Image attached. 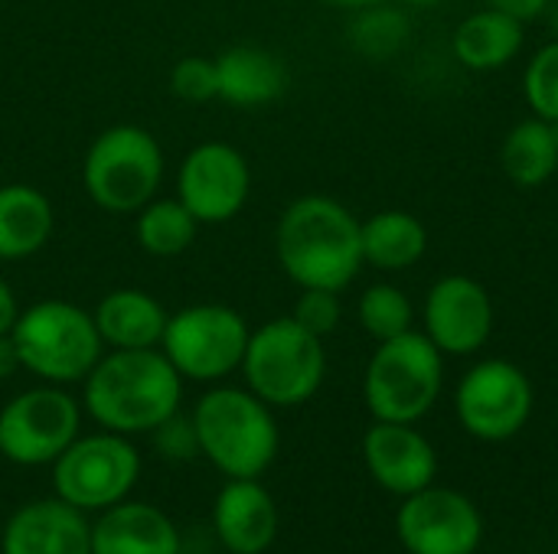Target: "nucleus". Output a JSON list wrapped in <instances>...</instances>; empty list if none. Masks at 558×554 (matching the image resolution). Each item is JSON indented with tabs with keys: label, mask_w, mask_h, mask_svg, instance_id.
<instances>
[{
	"label": "nucleus",
	"mask_w": 558,
	"mask_h": 554,
	"mask_svg": "<svg viewBox=\"0 0 558 554\" xmlns=\"http://www.w3.org/2000/svg\"><path fill=\"white\" fill-rule=\"evenodd\" d=\"M275 248L284 274L301 287L343 291L363 264L356 216L327 196L291 202L278 222Z\"/></svg>",
	"instance_id": "obj_1"
},
{
	"label": "nucleus",
	"mask_w": 558,
	"mask_h": 554,
	"mask_svg": "<svg viewBox=\"0 0 558 554\" xmlns=\"http://www.w3.org/2000/svg\"><path fill=\"white\" fill-rule=\"evenodd\" d=\"M180 372L157 349H114L85 382V408L114 434L154 431L180 411Z\"/></svg>",
	"instance_id": "obj_2"
},
{
	"label": "nucleus",
	"mask_w": 558,
	"mask_h": 554,
	"mask_svg": "<svg viewBox=\"0 0 558 554\" xmlns=\"http://www.w3.org/2000/svg\"><path fill=\"white\" fill-rule=\"evenodd\" d=\"M199 451L232 480H255L278 454V424L258 395L216 389L193 411Z\"/></svg>",
	"instance_id": "obj_3"
},
{
	"label": "nucleus",
	"mask_w": 558,
	"mask_h": 554,
	"mask_svg": "<svg viewBox=\"0 0 558 554\" xmlns=\"http://www.w3.org/2000/svg\"><path fill=\"white\" fill-rule=\"evenodd\" d=\"M441 349L425 333H402L379 343L369 359L363 395L376 421L412 424L432 411L441 395Z\"/></svg>",
	"instance_id": "obj_4"
},
{
	"label": "nucleus",
	"mask_w": 558,
	"mask_h": 554,
	"mask_svg": "<svg viewBox=\"0 0 558 554\" xmlns=\"http://www.w3.org/2000/svg\"><path fill=\"white\" fill-rule=\"evenodd\" d=\"M242 369L252 395L265 405L294 408L317 395L327 372V353L320 336L307 333L294 317H281L248 336Z\"/></svg>",
	"instance_id": "obj_5"
},
{
	"label": "nucleus",
	"mask_w": 558,
	"mask_h": 554,
	"mask_svg": "<svg viewBox=\"0 0 558 554\" xmlns=\"http://www.w3.org/2000/svg\"><path fill=\"white\" fill-rule=\"evenodd\" d=\"M20 362L49 382H78L101 359V336L95 317L65 300L33 304L10 330Z\"/></svg>",
	"instance_id": "obj_6"
},
{
	"label": "nucleus",
	"mask_w": 558,
	"mask_h": 554,
	"mask_svg": "<svg viewBox=\"0 0 558 554\" xmlns=\"http://www.w3.org/2000/svg\"><path fill=\"white\" fill-rule=\"evenodd\" d=\"M85 189L105 212H141L163 176V153L154 134L134 124L108 127L85 157Z\"/></svg>",
	"instance_id": "obj_7"
},
{
	"label": "nucleus",
	"mask_w": 558,
	"mask_h": 554,
	"mask_svg": "<svg viewBox=\"0 0 558 554\" xmlns=\"http://www.w3.org/2000/svg\"><path fill=\"white\" fill-rule=\"evenodd\" d=\"M245 320L222 304H196L167 320L163 356L183 379L213 382L242 366L248 346Z\"/></svg>",
	"instance_id": "obj_8"
},
{
	"label": "nucleus",
	"mask_w": 558,
	"mask_h": 554,
	"mask_svg": "<svg viewBox=\"0 0 558 554\" xmlns=\"http://www.w3.org/2000/svg\"><path fill=\"white\" fill-rule=\"evenodd\" d=\"M141 473L137 451L118 434L72 441L56 460V490L75 509H108L124 500Z\"/></svg>",
	"instance_id": "obj_9"
},
{
	"label": "nucleus",
	"mask_w": 558,
	"mask_h": 554,
	"mask_svg": "<svg viewBox=\"0 0 558 554\" xmlns=\"http://www.w3.org/2000/svg\"><path fill=\"white\" fill-rule=\"evenodd\" d=\"M458 418L477 441H510L533 415V385L526 372L507 359L477 362L458 385Z\"/></svg>",
	"instance_id": "obj_10"
},
{
	"label": "nucleus",
	"mask_w": 558,
	"mask_h": 554,
	"mask_svg": "<svg viewBox=\"0 0 558 554\" xmlns=\"http://www.w3.org/2000/svg\"><path fill=\"white\" fill-rule=\"evenodd\" d=\"M78 434V405L59 389H33L0 411V454L20 467L59 460Z\"/></svg>",
	"instance_id": "obj_11"
},
{
	"label": "nucleus",
	"mask_w": 558,
	"mask_h": 554,
	"mask_svg": "<svg viewBox=\"0 0 558 554\" xmlns=\"http://www.w3.org/2000/svg\"><path fill=\"white\" fill-rule=\"evenodd\" d=\"M396 532L409 554H474L484 542V519L468 496L425 487L405 496Z\"/></svg>",
	"instance_id": "obj_12"
},
{
	"label": "nucleus",
	"mask_w": 558,
	"mask_h": 554,
	"mask_svg": "<svg viewBox=\"0 0 558 554\" xmlns=\"http://www.w3.org/2000/svg\"><path fill=\"white\" fill-rule=\"evenodd\" d=\"M252 189L245 157L229 144H199L180 167L177 193L196 222H229L242 212Z\"/></svg>",
	"instance_id": "obj_13"
},
{
	"label": "nucleus",
	"mask_w": 558,
	"mask_h": 554,
	"mask_svg": "<svg viewBox=\"0 0 558 554\" xmlns=\"http://www.w3.org/2000/svg\"><path fill=\"white\" fill-rule=\"evenodd\" d=\"M425 336L451 356L477 353L494 330V304L484 284L464 274L441 278L425 300Z\"/></svg>",
	"instance_id": "obj_14"
},
{
	"label": "nucleus",
	"mask_w": 558,
	"mask_h": 554,
	"mask_svg": "<svg viewBox=\"0 0 558 554\" xmlns=\"http://www.w3.org/2000/svg\"><path fill=\"white\" fill-rule=\"evenodd\" d=\"M363 457H366L373 480L402 500L432 487V480L438 473L435 447L412 424L376 421L366 431Z\"/></svg>",
	"instance_id": "obj_15"
},
{
	"label": "nucleus",
	"mask_w": 558,
	"mask_h": 554,
	"mask_svg": "<svg viewBox=\"0 0 558 554\" xmlns=\"http://www.w3.org/2000/svg\"><path fill=\"white\" fill-rule=\"evenodd\" d=\"M3 554H92V529L65 500L29 503L7 522Z\"/></svg>",
	"instance_id": "obj_16"
},
{
	"label": "nucleus",
	"mask_w": 558,
	"mask_h": 554,
	"mask_svg": "<svg viewBox=\"0 0 558 554\" xmlns=\"http://www.w3.org/2000/svg\"><path fill=\"white\" fill-rule=\"evenodd\" d=\"M216 532L232 554H262L278 535V509L255 480H232L216 500Z\"/></svg>",
	"instance_id": "obj_17"
},
{
	"label": "nucleus",
	"mask_w": 558,
	"mask_h": 554,
	"mask_svg": "<svg viewBox=\"0 0 558 554\" xmlns=\"http://www.w3.org/2000/svg\"><path fill=\"white\" fill-rule=\"evenodd\" d=\"M92 554H180V535L160 509L124 503L95 522Z\"/></svg>",
	"instance_id": "obj_18"
},
{
	"label": "nucleus",
	"mask_w": 558,
	"mask_h": 554,
	"mask_svg": "<svg viewBox=\"0 0 558 554\" xmlns=\"http://www.w3.org/2000/svg\"><path fill=\"white\" fill-rule=\"evenodd\" d=\"M219 98L235 108H258L275 101L288 88L284 62L258 46H235L216 59Z\"/></svg>",
	"instance_id": "obj_19"
},
{
	"label": "nucleus",
	"mask_w": 558,
	"mask_h": 554,
	"mask_svg": "<svg viewBox=\"0 0 558 554\" xmlns=\"http://www.w3.org/2000/svg\"><path fill=\"white\" fill-rule=\"evenodd\" d=\"M101 343L111 349H154L167 330V310L144 291H111L92 313Z\"/></svg>",
	"instance_id": "obj_20"
},
{
	"label": "nucleus",
	"mask_w": 558,
	"mask_h": 554,
	"mask_svg": "<svg viewBox=\"0 0 558 554\" xmlns=\"http://www.w3.org/2000/svg\"><path fill=\"white\" fill-rule=\"evenodd\" d=\"M52 235V202L23 183L0 186V258L16 261L36 255Z\"/></svg>",
	"instance_id": "obj_21"
},
{
	"label": "nucleus",
	"mask_w": 558,
	"mask_h": 554,
	"mask_svg": "<svg viewBox=\"0 0 558 554\" xmlns=\"http://www.w3.org/2000/svg\"><path fill=\"white\" fill-rule=\"evenodd\" d=\"M523 49V23L497 7L471 13L454 33V56L477 72L507 65Z\"/></svg>",
	"instance_id": "obj_22"
},
{
	"label": "nucleus",
	"mask_w": 558,
	"mask_h": 554,
	"mask_svg": "<svg viewBox=\"0 0 558 554\" xmlns=\"http://www.w3.org/2000/svg\"><path fill=\"white\" fill-rule=\"evenodd\" d=\"M360 242H363V261H369L373 268L405 271L425 255L428 232L415 216L389 209L360 225Z\"/></svg>",
	"instance_id": "obj_23"
},
{
	"label": "nucleus",
	"mask_w": 558,
	"mask_h": 554,
	"mask_svg": "<svg viewBox=\"0 0 558 554\" xmlns=\"http://www.w3.org/2000/svg\"><path fill=\"white\" fill-rule=\"evenodd\" d=\"M504 170L517 186H543L558 170V144L549 121L533 118L517 124L504 140Z\"/></svg>",
	"instance_id": "obj_24"
},
{
	"label": "nucleus",
	"mask_w": 558,
	"mask_h": 554,
	"mask_svg": "<svg viewBox=\"0 0 558 554\" xmlns=\"http://www.w3.org/2000/svg\"><path fill=\"white\" fill-rule=\"evenodd\" d=\"M196 216L180 199H150L137 216V242L154 258H173L196 238Z\"/></svg>",
	"instance_id": "obj_25"
},
{
	"label": "nucleus",
	"mask_w": 558,
	"mask_h": 554,
	"mask_svg": "<svg viewBox=\"0 0 558 554\" xmlns=\"http://www.w3.org/2000/svg\"><path fill=\"white\" fill-rule=\"evenodd\" d=\"M360 323L373 340L386 343L412 330V304L399 287L373 284L360 300Z\"/></svg>",
	"instance_id": "obj_26"
},
{
	"label": "nucleus",
	"mask_w": 558,
	"mask_h": 554,
	"mask_svg": "<svg viewBox=\"0 0 558 554\" xmlns=\"http://www.w3.org/2000/svg\"><path fill=\"white\" fill-rule=\"evenodd\" d=\"M409 39V20L392 7H366V13L350 26V42L373 59L392 56Z\"/></svg>",
	"instance_id": "obj_27"
},
{
	"label": "nucleus",
	"mask_w": 558,
	"mask_h": 554,
	"mask_svg": "<svg viewBox=\"0 0 558 554\" xmlns=\"http://www.w3.org/2000/svg\"><path fill=\"white\" fill-rule=\"evenodd\" d=\"M523 91L536 118L558 121V39L533 56V62L526 65Z\"/></svg>",
	"instance_id": "obj_28"
},
{
	"label": "nucleus",
	"mask_w": 558,
	"mask_h": 554,
	"mask_svg": "<svg viewBox=\"0 0 558 554\" xmlns=\"http://www.w3.org/2000/svg\"><path fill=\"white\" fill-rule=\"evenodd\" d=\"M170 88L177 98L183 101H209L219 98V75H216V62L203 59V56H186L173 65L170 75Z\"/></svg>",
	"instance_id": "obj_29"
},
{
	"label": "nucleus",
	"mask_w": 558,
	"mask_h": 554,
	"mask_svg": "<svg viewBox=\"0 0 558 554\" xmlns=\"http://www.w3.org/2000/svg\"><path fill=\"white\" fill-rule=\"evenodd\" d=\"M294 320L314 333V336H327L337 330L340 323V297L337 291H320V287H304V294L294 304Z\"/></svg>",
	"instance_id": "obj_30"
},
{
	"label": "nucleus",
	"mask_w": 558,
	"mask_h": 554,
	"mask_svg": "<svg viewBox=\"0 0 558 554\" xmlns=\"http://www.w3.org/2000/svg\"><path fill=\"white\" fill-rule=\"evenodd\" d=\"M154 434H157V438H154L157 451H160L163 457H170V460H193L196 454H203V451H199V438H196L193 418H180V411L170 415L163 424H157Z\"/></svg>",
	"instance_id": "obj_31"
},
{
	"label": "nucleus",
	"mask_w": 558,
	"mask_h": 554,
	"mask_svg": "<svg viewBox=\"0 0 558 554\" xmlns=\"http://www.w3.org/2000/svg\"><path fill=\"white\" fill-rule=\"evenodd\" d=\"M490 7H497V10L517 16L520 23H526V20H536L549 7V0H490Z\"/></svg>",
	"instance_id": "obj_32"
},
{
	"label": "nucleus",
	"mask_w": 558,
	"mask_h": 554,
	"mask_svg": "<svg viewBox=\"0 0 558 554\" xmlns=\"http://www.w3.org/2000/svg\"><path fill=\"white\" fill-rule=\"evenodd\" d=\"M16 317H20V310H16V297H13L10 284L0 278V336L13 330Z\"/></svg>",
	"instance_id": "obj_33"
},
{
	"label": "nucleus",
	"mask_w": 558,
	"mask_h": 554,
	"mask_svg": "<svg viewBox=\"0 0 558 554\" xmlns=\"http://www.w3.org/2000/svg\"><path fill=\"white\" fill-rule=\"evenodd\" d=\"M20 366H23V362H20L16 343H13V336H10V333H3V336H0V379L13 376Z\"/></svg>",
	"instance_id": "obj_34"
},
{
	"label": "nucleus",
	"mask_w": 558,
	"mask_h": 554,
	"mask_svg": "<svg viewBox=\"0 0 558 554\" xmlns=\"http://www.w3.org/2000/svg\"><path fill=\"white\" fill-rule=\"evenodd\" d=\"M330 7H343V10H366V7H376L383 0H324Z\"/></svg>",
	"instance_id": "obj_35"
},
{
	"label": "nucleus",
	"mask_w": 558,
	"mask_h": 554,
	"mask_svg": "<svg viewBox=\"0 0 558 554\" xmlns=\"http://www.w3.org/2000/svg\"><path fill=\"white\" fill-rule=\"evenodd\" d=\"M405 3H415V7H435V3H441V0H405Z\"/></svg>",
	"instance_id": "obj_36"
},
{
	"label": "nucleus",
	"mask_w": 558,
	"mask_h": 554,
	"mask_svg": "<svg viewBox=\"0 0 558 554\" xmlns=\"http://www.w3.org/2000/svg\"><path fill=\"white\" fill-rule=\"evenodd\" d=\"M549 127H553V137H556L558 144V121H549Z\"/></svg>",
	"instance_id": "obj_37"
},
{
	"label": "nucleus",
	"mask_w": 558,
	"mask_h": 554,
	"mask_svg": "<svg viewBox=\"0 0 558 554\" xmlns=\"http://www.w3.org/2000/svg\"><path fill=\"white\" fill-rule=\"evenodd\" d=\"M556 26H558V13H556Z\"/></svg>",
	"instance_id": "obj_38"
}]
</instances>
